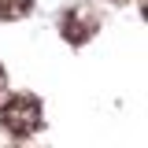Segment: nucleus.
<instances>
[{
    "instance_id": "nucleus-1",
    "label": "nucleus",
    "mask_w": 148,
    "mask_h": 148,
    "mask_svg": "<svg viewBox=\"0 0 148 148\" xmlns=\"http://www.w3.org/2000/svg\"><path fill=\"white\" fill-rule=\"evenodd\" d=\"M41 122H45V111L37 104V96H30V92H11L0 104V126L11 137H34Z\"/></svg>"
},
{
    "instance_id": "nucleus-2",
    "label": "nucleus",
    "mask_w": 148,
    "mask_h": 148,
    "mask_svg": "<svg viewBox=\"0 0 148 148\" xmlns=\"http://www.w3.org/2000/svg\"><path fill=\"white\" fill-rule=\"evenodd\" d=\"M92 30H96V22L85 18V11H71V15L63 18V37H67L71 45H85Z\"/></svg>"
},
{
    "instance_id": "nucleus-3",
    "label": "nucleus",
    "mask_w": 148,
    "mask_h": 148,
    "mask_svg": "<svg viewBox=\"0 0 148 148\" xmlns=\"http://www.w3.org/2000/svg\"><path fill=\"white\" fill-rule=\"evenodd\" d=\"M34 8V0H0V18H22Z\"/></svg>"
},
{
    "instance_id": "nucleus-4",
    "label": "nucleus",
    "mask_w": 148,
    "mask_h": 148,
    "mask_svg": "<svg viewBox=\"0 0 148 148\" xmlns=\"http://www.w3.org/2000/svg\"><path fill=\"white\" fill-rule=\"evenodd\" d=\"M0 89H4V67H0Z\"/></svg>"
}]
</instances>
